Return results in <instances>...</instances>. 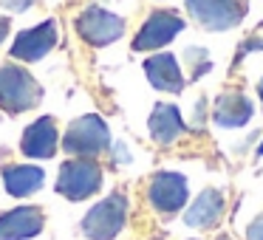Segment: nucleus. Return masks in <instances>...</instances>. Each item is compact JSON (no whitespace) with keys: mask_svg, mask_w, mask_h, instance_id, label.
Masks as SVG:
<instances>
[{"mask_svg":"<svg viewBox=\"0 0 263 240\" xmlns=\"http://www.w3.org/2000/svg\"><path fill=\"white\" fill-rule=\"evenodd\" d=\"M43 88L34 76L20 65H0V108L6 113H26L37 108Z\"/></svg>","mask_w":263,"mask_h":240,"instance_id":"f257e3e1","label":"nucleus"},{"mask_svg":"<svg viewBox=\"0 0 263 240\" xmlns=\"http://www.w3.org/2000/svg\"><path fill=\"white\" fill-rule=\"evenodd\" d=\"M252 113H255V108H252L249 96H243L240 91H227L218 96L215 102V110H212V116H215V125L218 127H243L246 122L252 119Z\"/></svg>","mask_w":263,"mask_h":240,"instance_id":"ddd939ff","label":"nucleus"},{"mask_svg":"<svg viewBox=\"0 0 263 240\" xmlns=\"http://www.w3.org/2000/svg\"><path fill=\"white\" fill-rule=\"evenodd\" d=\"M108 144H110L108 125L97 113L74 119L63 136V150L68 155H77V158H93V155L105 153Z\"/></svg>","mask_w":263,"mask_h":240,"instance_id":"f03ea898","label":"nucleus"},{"mask_svg":"<svg viewBox=\"0 0 263 240\" xmlns=\"http://www.w3.org/2000/svg\"><path fill=\"white\" fill-rule=\"evenodd\" d=\"M144 74H147V82L156 91H164V93H181L184 85H187L181 76V68H178V59L167 51L153 54L144 63Z\"/></svg>","mask_w":263,"mask_h":240,"instance_id":"f8f14e48","label":"nucleus"},{"mask_svg":"<svg viewBox=\"0 0 263 240\" xmlns=\"http://www.w3.org/2000/svg\"><path fill=\"white\" fill-rule=\"evenodd\" d=\"M57 23L54 20H46V23L34 26V29H26L14 37L12 43V57L23 59V63H37L43 59L54 46H57Z\"/></svg>","mask_w":263,"mask_h":240,"instance_id":"1a4fd4ad","label":"nucleus"},{"mask_svg":"<svg viewBox=\"0 0 263 240\" xmlns=\"http://www.w3.org/2000/svg\"><path fill=\"white\" fill-rule=\"evenodd\" d=\"M257 155H263V144H260V147H257Z\"/></svg>","mask_w":263,"mask_h":240,"instance_id":"4be33fe9","label":"nucleus"},{"mask_svg":"<svg viewBox=\"0 0 263 240\" xmlns=\"http://www.w3.org/2000/svg\"><path fill=\"white\" fill-rule=\"evenodd\" d=\"M127 221V198L122 192H110L99 204L91 206L85 217H82V232L91 240H114L122 232Z\"/></svg>","mask_w":263,"mask_h":240,"instance_id":"7ed1b4c3","label":"nucleus"},{"mask_svg":"<svg viewBox=\"0 0 263 240\" xmlns=\"http://www.w3.org/2000/svg\"><path fill=\"white\" fill-rule=\"evenodd\" d=\"M102 187V170L91 158H74L60 167L57 192L68 201H85Z\"/></svg>","mask_w":263,"mask_h":240,"instance_id":"20e7f679","label":"nucleus"},{"mask_svg":"<svg viewBox=\"0 0 263 240\" xmlns=\"http://www.w3.org/2000/svg\"><path fill=\"white\" fill-rule=\"evenodd\" d=\"M257 93H260V102H263V76H260V82H257Z\"/></svg>","mask_w":263,"mask_h":240,"instance_id":"412c9836","label":"nucleus"},{"mask_svg":"<svg viewBox=\"0 0 263 240\" xmlns=\"http://www.w3.org/2000/svg\"><path fill=\"white\" fill-rule=\"evenodd\" d=\"M184 59L190 63V68H193V76H195V79L212 68V63L206 59V51H204V48H187V51H184Z\"/></svg>","mask_w":263,"mask_h":240,"instance_id":"f3484780","label":"nucleus"},{"mask_svg":"<svg viewBox=\"0 0 263 240\" xmlns=\"http://www.w3.org/2000/svg\"><path fill=\"white\" fill-rule=\"evenodd\" d=\"M218 240H229V237H218Z\"/></svg>","mask_w":263,"mask_h":240,"instance_id":"5701e85b","label":"nucleus"},{"mask_svg":"<svg viewBox=\"0 0 263 240\" xmlns=\"http://www.w3.org/2000/svg\"><path fill=\"white\" fill-rule=\"evenodd\" d=\"M9 29H12V23H9V17H0V43L9 37Z\"/></svg>","mask_w":263,"mask_h":240,"instance_id":"aec40b11","label":"nucleus"},{"mask_svg":"<svg viewBox=\"0 0 263 240\" xmlns=\"http://www.w3.org/2000/svg\"><path fill=\"white\" fill-rule=\"evenodd\" d=\"M223 215V195L218 189H204L184 212V223L193 229H212Z\"/></svg>","mask_w":263,"mask_h":240,"instance_id":"dca6fc26","label":"nucleus"},{"mask_svg":"<svg viewBox=\"0 0 263 240\" xmlns=\"http://www.w3.org/2000/svg\"><path fill=\"white\" fill-rule=\"evenodd\" d=\"M60 147V136H57V125H54L51 116H43V119L31 122L23 130L20 138V150L29 158H51Z\"/></svg>","mask_w":263,"mask_h":240,"instance_id":"9b49d317","label":"nucleus"},{"mask_svg":"<svg viewBox=\"0 0 263 240\" xmlns=\"http://www.w3.org/2000/svg\"><path fill=\"white\" fill-rule=\"evenodd\" d=\"M147 130L153 136V142L159 144H173L178 136L184 133V119H181V110L170 102H161L153 108L147 119Z\"/></svg>","mask_w":263,"mask_h":240,"instance_id":"4468645a","label":"nucleus"},{"mask_svg":"<svg viewBox=\"0 0 263 240\" xmlns=\"http://www.w3.org/2000/svg\"><path fill=\"white\" fill-rule=\"evenodd\" d=\"M46 181V170L34 164H6L3 167V184H6V192L14 198H26V195H34L37 189Z\"/></svg>","mask_w":263,"mask_h":240,"instance_id":"2eb2a0df","label":"nucleus"},{"mask_svg":"<svg viewBox=\"0 0 263 240\" xmlns=\"http://www.w3.org/2000/svg\"><path fill=\"white\" fill-rule=\"evenodd\" d=\"M187 195H190L187 178L178 175V172H156V175L150 178L147 201H150V206H153V209L173 215V212L184 209Z\"/></svg>","mask_w":263,"mask_h":240,"instance_id":"6e6552de","label":"nucleus"},{"mask_svg":"<svg viewBox=\"0 0 263 240\" xmlns=\"http://www.w3.org/2000/svg\"><path fill=\"white\" fill-rule=\"evenodd\" d=\"M77 34L88 43V46H110L116 43L122 34H125V20L119 14L108 12V9H99V6H88L80 12L77 17Z\"/></svg>","mask_w":263,"mask_h":240,"instance_id":"423d86ee","label":"nucleus"},{"mask_svg":"<svg viewBox=\"0 0 263 240\" xmlns=\"http://www.w3.org/2000/svg\"><path fill=\"white\" fill-rule=\"evenodd\" d=\"M178 31H184V20L176 12H153L142 23L139 34L133 37V51H156L176 40Z\"/></svg>","mask_w":263,"mask_h":240,"instance_id":"0eeeda50","label":"nucleus"},{"mask_svg":"<svg viewBox=\"0 0 263 240\" xmlns=\"http://www.w3.org/2000/svg\"><path fill=\"white\" fill-rule=\"evenodd\" d=\"M187 12L206 31H229L243 23L246 6L240 0H184Z\"/></svg>","mask_w":263,"mask_h":240,"instance_id":"39448f33","label":"nucleus"},{"mask_svg":"<svg viewBox=\"0 0 263 240\" xmlns=\"http://www.w3.org/2000/svg\"><path fill=\"white\" fill-rule=\"evenodd\" d=\"M246 240H263V212L246 226Z\"/></svg>","mask_w":263,"mask_h":240,"instance_id":"a211bd4d","label":"nucleus"},{"mask_svg":"<svg viewBox=\"0 0 263 240\" xmlns=\"http://www.w3.org/2000/svg\"><path fill=\"white\" fill-rule=\"evenodd\" d=\"M31 3L34 0H0V6L6 12H26V9H31Z\"/></svg>","mask_w":263,"mask_h":240,"instance_id":"6ab92c4d","label":"nucleus"},{"mask_svg":"<svg viewBox=\"0 0 263 240\" xmlns=\"http://www.w3.org/2000/svg\"><path fill=\"white\" fill-rule=\"evenodd\" d=\"M46 226L40 206H14L0 215V240H29L37 237Z\"/></svg>","mask_w":263,"mask_h":240,"instance_id":"9d476101","label":"nucleus"}]
</instances>
